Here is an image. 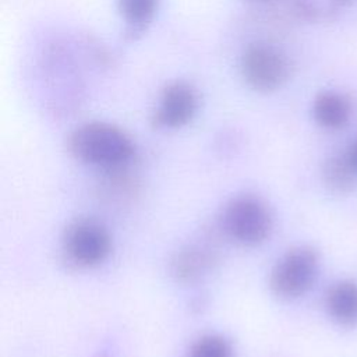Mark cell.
Wrapping results in <instances>:
<instances>
[{
  "instance_id": "6da1fadb",
  "label": "cell",
  "mask_w": 357,
  "mask_h": 357,
  "mask_svg": "<svg viewBox=\"0 0 357 357\" xmlns=\"http://www.w3.org/2000/svg\"><path fill=\"white\" fill-rule=\"evenodd\" d=\"M67 149L77 160L110 172L124 169L135 155L132 139L121 128L103 121L77 127L68 135Z\"/></svg>"
},
{
  "instance_id": "7a4b0ae2",
  "label": "cell",
  "mask_w": 357,
  "mask_h": 357,
  "mask_svg": "<svg viewBox=\"0 0 357 357\" xmlns=\"http://www.w3.org/2000/svg\"><path fill=\"white\" fill-rule=\"evenodd\" d=\"M219 226L226 237L236 244L255 247L269 238L273 230V215L259 197L241 194L225 204Z\"/></svg>"
},
{
  "instance_id": "3957f363",
  "label": "cell",
  "mask_w": 357,
  "mask_h": 357,
  "mask_svg": "<svg viewBox=\"0 0 357 357\" xmlns=\"http://www.w3.org/2000/svg\"><path fill=\"white\" fill-rule=\"evenodd\" d=\"M321 258L311 245H296L282 254L273 264L268 284L280 300H296L307 294L319 275Z\"/></svg>"
},
{
  "instance_id": "277c9868",
  "label": "cell",
  "mask_w": 357,
  "mask_h": 357,
  "mask_svg": "<svg viewBox=\"0 0 357 357\" xmlns=\"http://www.w3.org/2000/svg\"><path fill=\"white\" fill-rule=\"evenodd\" d=\"M113 250L107 227L91 218L68 223L61 236V251L67 262L77 268H93L103 264Z\"/></svg>"
},
{
  "instance_id": "5b68a950",
  "label": "cell",
  "mask_w": 357,
  "mask_h": 357,
  "mask_svg": "<svg viewBox=\"0 0 357 357\" xmlns=\"http://www.w3.org/2000/svg\"><path fill=\"white\" fill-rule=\"evenodd\" d=\"M241 74L252 89L269 92L282 86L287 79L289 63L275 46L254 43L241 56Z\"/></svg>"
},
{
  "instance_id": "8992f818",
  "label": "cell",
  "mask_w": 357,
  "mask_h": 357,
  "mask_svg": "<svg viewBox=\"0 0 357 357\" xmlns=\"http://www.w3.org/2000/svg\"><path fill=\"white\" fill-rule=\"evenodd\" d=\"M197 95L184 82L170 84L162 93L159 106L153 113V124L160 128H180L195 114Z\"/></svg>"
},
{
  "instance_id": "52a82bcc",
  "label": "cell",
  "mask_w": 357,
  "mask_h": 357,
  "mask_svg": "<svg viewBox=\"0 0 357 357\" xmlns=\"http://www.w3.org/2000/svg\"><path fill=\"white\" fill-rule=\"evenodd\" d=\"M216 262V252L205 243H188L170 259V275L180 283H194L202 279Z\"/></svg>"
},
{
  "instance_id": "ba28073f",
  "label": "cell",
  "mask_w": 357,
  "mask_h": 357,
  "mask_svg": "<svg viewBox=\"0 0 357 357\" xmlns=\"http://www.w3.org/2000/svg\"><path fill=\"white\" fill-rule=\"evenodd\" d=\"M328 317L343 328L357 326V282L340 279L332 283L324 298Z\"/></svg>"
},
{
  "instance_id": "9c48e42d",
  "label": "cell",
  "mask_w": 357,
  "mask_h": 357,
  "mask_svg": "<svg viewBox=\"0 0 357 357\" xmlns=\"http://www.w3.org/2000/svg\"><path fill=\"white\" fill-rule=\"evenodd\" d=\"M353 105L347 95L339 91H322L312 103V117L326 130L343 128L351 119Z\"/></svg>"
},
{
  "instance_id": "30bf717a",
  "label": "cell",
  "mask_w": 357,
  "mask_h": 357,
  "mask_svg": "<svg viewBox=\"0 0 357 357\" xmlns=\"http://www.w3.org/2000/svg\"><path fill=\"white\" fill-rule=\"evenodd\" d=\"M322 181L332 192L347 194L357 184V176L353 173L340 152L325 160L322 166Z\"/></svg>"
},
{
  "instance_id": "8fae6325",
  "label": "cell",
  "mask_w": 357,
  "mask_h": 357,
  "mask_svg": "<svg viewBox=\"0 0 357 357\" xmlns=\"http://www.w3.org/2000/svg\"><path fill=\"white\" fill-rule=\"evenodd\" d=\"M117 4L130 32L134 33L144 29L152 20L158 0H117Z\"/></svg>"
},
{
  "instance_id": "7c38bea8",
  "label": "cell",
  "mask_w": 357,
  "mask_h": 357,
  "mask_svg": "<svg viewBox=\"0 0 357 357\" xmlns=\"http://www.w3.org/2000/svg\"><path fill=\"white\" fill-rule=\"evenodd\" d=\"M185 357H233V347L225 336L206 333L192 342Z\"/></svg>"
},
{
  "instance_id": "4fadbf2b",
  "label": "cell",
  "mask_w": 357,
  "mask_h": 357,
  "mask_svg": "<svg viewBox=\"0 0 357 357\" xmlns=\"http://www.w3.org/2000/svg\"><path fill=\"white\" fill-rule=\"evenodd\" d=\"M342 155L347 165L350 166V169L353 170V173L357 176V137H354L349 142V145L342 151Z\"/></svg>"
},
{
  "instance_id": "5bb4252c",
  "label": "cell",
  "mask_w": 357,
  "mask_h": 357,
  "mask_svg": "<svg viewBox=\"0 0 357 357\" xmlns=\"http://www.w3.org/2000/svg\"><path fill=\"white\" fill-rule=\"evenodd\" d=\"M336 4H339V6H349V4H351L354 0H333Z\"/></svg>"
},
{
  "instance_id": "9a60e30c",
  "label": "cell",
  "mask_w": 357,
  "mask_h": 357,
  "mask_svg": "<svg viewBox=\"0 0 357 357\" xmlns=\"http://www.w3.org/2000/svg\"><path fill=\"white\" fill-rule=\"evenodd\" d=\"M96 357H107V356H105V354H98Z\"/></svg>"
}]
</instances>
